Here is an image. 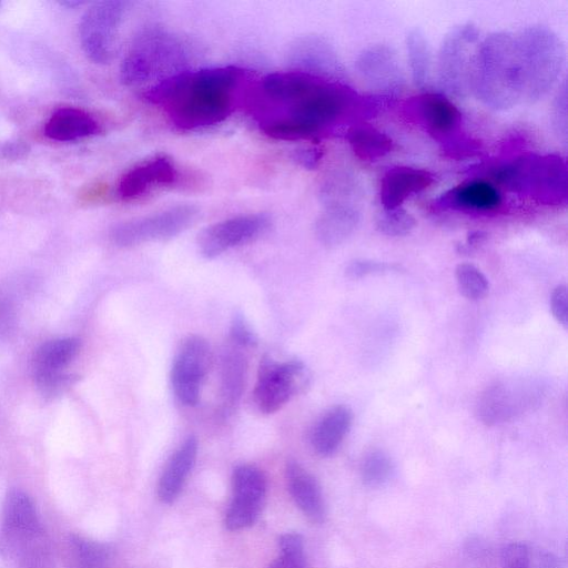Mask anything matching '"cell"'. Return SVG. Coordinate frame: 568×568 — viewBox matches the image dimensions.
<instances>
[{
    "label": "cell",
    "mask_w": 568,
    "mask_h": 568,
    "mask_svg": "<svg viewBox=\"0 0 568 568\" xmlns=\"http://www.w3.org/2000/svg\"><path fill=\"white\" fill-rule=\"evenodd\" d=\"M568 118H567V85L566 81L558 90L552 108V125L558 138L566 143L568 135Z\"/></svg>",
    "instance_id": "cell-38"
},
{
    "label": "cell",
    "mask_w": 568,
    "mask_h": 568,
    "mask_svg": "<svg viewBox=\"0 0 568 568\" xmlns=\"http://www.w3.org/2000/svg\"><path fill=\"white\" fill-rule=\"evenodd\" d=\"M361 78L378 95L394 98L404 85V73L395 50L383 43L365 48L356 59Z\"/></svg>",
    "instance_id": "cell-14"
},
{
    "label": "cell",
    "mask_w": 568,
    "mask_h": 568,
    "mask_svg": "<svg viewBox=\"0 0 568 568\" xmlns=\"http://www.w3.org/2000/svg\"><path fill=\"white\" fill-rule=\"evenodd\" d=\"M287 487L301 511L314 524H322L326 517V506L316 478L294 460L286 465Z\"/></svg>",
    "instance_id": "cell-20"
},
{
    "label": "cell",
    "mask_w": 568,
    "mask_h": 568,
    "mask_svg": "<svg viewBox=\"0 0 568 568\" xmlns=\"http://www.w3.org/2000/svg\"><path fill=\"white\" fill-rule=\"evenodd\" d=\"M233 498L226 510L225 526L241 530L256 520L266 490L263 473L253 465H240L232 475Z\"/></svg>",
    "instance_id": "cell-13"
},
{
    "label": "cell",
    "mask_w": 568,
    "mask_h": 568,
    "mask_svg": "<svg viewBox=\"0 0 568 568\" xmlns=\"http://www.w3.org/2000/svg\"><path fill=\"white\" fill-rule=\"evenodd\" d=\"M471 91L486 106L496 111L511 109L524 99L516 37L498 31L479 43Z\"/></svg>",
    "instance_id": "cell-3"
},
{
    "label": "cell",
    "mask_w": 568,
    "mask_h": 568,
    "mask_svg": "<svg viewBox=\"0 0 568 568\" xmlns=\"http://www.w3.org/2000/svg\"><path fill=\"white\" fill-rule=\"evenodd\" d=\"M293 160L306 170L316 169L323 158V152L317 146L301 148L294 151Z\"/></svg>",
    "instance_id": "cell-42"
},
{
    "label": "cell",
    "mask_w": 568,
    "mask_h": 568,
    "mask_svg": "<svg viewBox=\"0 0 568 568\" xmlns=\"http://www.w3.org/2000/svg\"><path fill=\"white\" fill-rule=\"evenodd\" d=\"M265 213L234 216L206 226L197 236V247L205 258H214L225 251L248 243L271 226Z\"/></svg>",
    "instance_id": "cell-12"
},
{
    "label": "cell",
    "mask_w": 568,
    "mask_h": 568,
    "mask_svg": "<svg viewBox=\"0 0 568 568\" xmlns=\"http://www.w3.org/2000/svg\"><path fill=\"white\" fill-rule=\"evenodd\" d=\"M230 337L233 344L240 347L254 346L257 343V337L247 324L245 317L236 313L233 316L230 327Z\"/></svg>",
    "instance_id": "cell-39"
},
{
    "label": "cell",
    "mask_w": 568,
    "mask_h": 568,
    "mask_svg": "<svg viewBox=\"0 0 568 568\" xmlns=\"http://www.w3.org/2000/svg\"><path fill=\"white\" fill-rule=\"evenodd\" d=\"M197 439L187 437L166 463L158 485V496L162 503H172L181 493L197 455Z\"/></svg>",
    "instance_id": "cell-23"
},
{
    "label": "cell",
    "mask_w": 568,
    "mask_h": 568,
    "mask_svg": "<svg viewBox=\"0 0 568 568\" xmlns=\"http://www.w3.org/2000/svg\"><path fill=\"white\" fill-rule=\"evenodd\" d=\"M485 237H486V233H484L481 231L469 233L468 239H467V244L469 247L475 246V245L479 244L480 242H483L485 240Z\"/></svg>",
    "instance_id": "cell-44"
},
{
    "label": "cell",
    "mask_w": 568,
    "mask_h": 568,
    "mask_svg": "<svg viewBox=\"0 0 568 568\" xmlns=\"http://www.w3.org/2000/svg\"><path fill=\"white\" fill-rule=\"evenodd\" d=\"M376 229L384 235L398 237L412 232L416 225L415 217L402 207L383 209L376 217Z\"/></svg>",
    "instance_id": "cell-35"
},
{
    "label": "cell",
    "mask_w": 568,
    "mask_h": 568,
    "mask_svg": "<svg viewBox=\"0 0 568 568\" xmlns=\"http://www.w3.org/2000/svg\"><path fill=\"white\" fill-rule=\"evenodd\" d=\"M210 359V345L202 336L190 335L181 343L171 368V384L184 405L197 404Z\"/></svg>",
    "instance_id": "cell-11"
},
{
    "label": "cell",
    "mask_w": 568,
    "mask_h": 568,
    "mask_svg": "<svg viewBox=\"0 0 568 568\" xmlns=\"http://www.w3.org/2000/svg\"><path fill=\"white\" fill-rule=\"evenodd\" d=\"M292 60L297 71L344 82L345 70L337 53L321 37L301 39L293 48Z\"/></svg>",
    "instance_id": "cell-17"
},
{
    "label": "cell",
    "mask_w": 568,
    "mask_h": 568,
    "mask_svg": "<svg viewBox=\"0 0 568 568\" xmlns=\"http://www.w3.org/2000/svg\"><path fill=\"white\" fill-rule=\"evenodd\" d=\"M179 178L174 163L158 155L128 170L119 180L116 194L122 201H133L155 187L172 185Z\"/></svg>",
    "instance_id": "cell-16"
},
{
    "label": "cell",
    "mask_w": 568,
    "mask_h": 568,
    "mask_svg": "<svg viewBox=\"0 0 568 568\" xmlns=\"http://www.w3.org/2000/svg\"><path fill=\"white\" fill-rule=\"evenodd\" d=\"M68 550L75 568H106L112 558L111 548L81 534H70Z\"/></svg>",
    "instance_id": "cell-29"
},
{
    "label": "cell",
    "mask_w": 568,
    "mask_h": 568,
    "mask_svg": "<svg viewBox=\"0 0 568 568\" xmlns=\"http://www.w3.org/2000/svg\"><path fill=\"white\" fill-rule=\"evenodd\" d=\"M29 148L21 141H10L3 145L2 152L8 159H19L27 154Z\"/></svg>",
    "instance_id": "cell-43"
},
{
    "label": "cell",
    "mask_w": 568,
    "mask_h": 568,
    "mask_svg": "<svg viewBox=\"0 0 568 568\" xmlns=\"http://www.w3.org/2000/svg\"><path fill=\"white\" fill-rule=\"evenodd\" d=\"M352 423L353 413L347 406L337 405L329 408L313 428V449L324 457L333 455L349 432Z\"/></svg>",
    "instance_id": "cell-25"
},
{
    "label": "cell",
    "mask_w": 568,
    "mask_h": 568,
    "mask_svg": "<svg viewBox=\"0 0 568 568\" xmlns=\"http://www.w3.org/2000/svg\"><path fill=\"white\" fill-rule=\"evenodd\" d=\"M130 2L103 0L92 3L79 24L84 54L94 63L105 64L114 54L118 32Z\"/></svg>",
    "instance_id": "cell-9"
},
{
    "label": "cell",
    "mask_w": 568,
    "mask_h": 568,
    "mask_svg": "<svg viewBox=\"0 0 568 568\" xmlns=\"http://www.w3.org/2000/svg\"><path fill=\"white\" fill-rule=\"evenodd\" d=\"M496 178L510 191L544 205H559L567 201V165L559 154L520 155L499 168Z\"/></svg>",
    "instance_id": "cell-5"
},
{
    "label": "cell",
    "mask_w": 568,
    "mask_h": 568,
    "mask_svg": "<svg viewBox=\"0 0 568 568\" xmlns=\"http://www.w3.org/2000/svg\"><path fill=\"white\" fill-rule=\"evenodd\" d=\"M34 382L39 393L45 398H54L72 386L78 376L61 372L34 373Z\"/></svg>",
    "instance_id": "cell-36"
},
{
    "label": "cell",
    "mask_w": 568,
    "mask_h": 568,
    "mask_svg": "<svg viewBox=\"0 0 568 568\" xmlns=\"http://www.w3.org/2000/svg\"><path fill=\"white\" fill-rule=\"evenodd\" d=\"M407 58L415 87H427L432 71V52L425 33L419 28L410 29L405 39Z\"/></svg>",
    "instance_id": "cell-30"
},
{
    "label": "cell",
    "mask_w": 568,
    "mask_h": 568,
    "mask_svg": "<svg viewBox=\"0 0 568 568\" xmlns=\"http://www.w3.org/2000/svg\"><path fill=\"white\" fill-rule=\"evenodd\" d=\"M82 3L83 2L79 1V0H65V1L60 2L61 6H64L68 8H74V7L81 6Z\"/></svg>",
    "instance_id": "cell-45"
},
{
    "label": "cell",
    "mask_w": 568,
    "mask_h": 568,
    "mask_svg": "<svg viewBox=\"0 0 568 568\" xmlns=\"http://www.w3.org/2000/svg\"><path fill=\"white\" fill-rule=\"evenodd\" d=\"M307 383L308 374L301 361L277 362L270 356H265L258 368L254 402L262 413L273 414L281 409Z\"/></svg>",
    "instance_id": "cell-10"
},
{
    "label": "cell",
    "mask_w": 568,
    "mask_h": 568,
    "mask_svg": "<svg viewBox=\"0 0 568 568\" xmlns=\"http://www.w3.org/2000/svg\"><path fill=\"white\" fill-rule=\"evenodd\" d=\"M395 465L390 456L381 449L367 453L359 465V476L363 484L369 488L386 485L394 475Z\"/></svg>",
    "instance_id": "cell-31"
},
{
    "label": "cell",
    "mask_w": 568,
    "mask_h": 568,
    "mask_svg": "<svg viewBox=\"0 0 568 568\" xmlns=\"http://www.w3.org/2000/svg\"><path fill=\"white\" fill-rule=\"evenodd\" d=\"M184 50L171 34L151 29L140 34L126 53L120 68V79L125 85L150 80L164 71L183 64Z\"/></svg>",
    "instance_id": "cell-6"
},
{
    "label": "cell",
    "mask_w": 568,
    "mask_h": 568,
    "mask_svg": "<svg viewBox=\"0 0 568 568\" xmlns=\"http://www.w3.org/2000/svg\"><path fill=\"white\" fill-rule=\"evenodd\" d=\"M17 323L16 305L12 298L0 291V338L8 337Z\"/></svg>",
    "instance_id": "cell-40"
},
{
    "label": "cell",
    "mask_w": 568,
    "mask_h": 568,
    "mask_svg": "<svg viewBox=\"0 0 568 568\" xmlns=\"http://www.w3.org/2000/svg\"><path fill=\"white\" fill-rule=\"evenodd\" d=\"M246 72L236 67L181 71L145 92L179 129L196 130L224 121L235 109Z\"/></svg>",
    "instance_id": "cell-2"
},
{
    "label": "cell",
    "mask_w": 568,
    "mask_h": 568,
    "mask_svg": "<svg viewBox=\"0 0 568 568\" xmlns=\"http://www.w3.org/2000/svg\"><path fill=\"white\" fill-rule=\"evenodd\" d=\"M524 99L537 102L557 83L566 61L560 37L546 26H530L516 37Z\"/></svg>",
    "instance_id": "cell-4"
},
{
    "label": "cell",
    "mask_w": 568,
    "mask_h": 568,
    "mask_svg": "<svg viewBox=\"0 0 568 568\" xmlns=\"http://www.w3.org/2000/svg\"><path fill=\"white\" fill-rule=\"evenodd\" d=\"M246 95L261 131L283 141L312 139L326 132L356 114L359 100L343 81L297 70L267 74Z\"/></svg>",
    "instance_id": "cell-1"
},
{
    "label": "cell",
    "mask_w": 568,
    "mask_h": 568,
    "mask_svg": "<svg viewBox=\"0 0 568 568\" xmlns=\"http://www.w3.org/2000/svg\"><path fill=\"white\" fill-rule=\"evenodd\" d=\"M409 115L435 140L449 144L456 138L462 114L456 105L440 93L414 97L407 104Z\"/></svg>",
    "instance_id": "cell-15"
},
{
    "label": "cell",
    "mask_w": 568,
    "mask_h": 568,
    "mask_svg": "<svg viewBox=\"0 0 568 568\" xmlns=\"http://www.w3.org/2000/svg\"><path fill=\"white\" fill-rule=\"evenodd\" d=\"M100 132L98 121L87 111L65 106L55 110L44 125V134L54 141H77Z\"/></svg>",
    "instance_id": "cell-24"
},
{
    "label": "cell",
    "mask_w": 568,
    "mask_h": 568,
    "mask_svg": "<svg viewBox=\"0 0 568 568\" xmlns=\"http://www.w3.org/2000/svg\"><path fill=\"white\" fill-rule=\"evenodd\" d=\"M479 43V30L470 22L455 27L444 37L437 57V77L447 94L464 98L471 91Z\"/></svg>",
    "instance_id": "cell-7"
},
{
    "label": "cell",
    "mask_w": 568,
    "mask_h": 568,
    "mask_svg": "<svg viewBox=\"0 0 568 568\" xmlns=\"http://www.w3.org/2000/svg\"><path fill=\"white\" fill-rule=\"evenodd\" d=\"M359 213L353 206L331 202L315 221L314 231L318 242L326 247L344 243L356 230Z\"/></svg>",
    "instance_id": "cell-22"
},
{
    "label": "cell",
    "mask_w": 568,
    "mask_h": 568,
    "mask_svg": "<svg viewBox=\"0 0 568 568\" xmlns=\"http://www.w3.org/2000/svg\"><path fill=\"white\" fill-rule=\"evenodd\" d=\"M550 310L554 318L564 327L568 325V293L567 286L555 287L550 296Z\"/></svg>",
    "instance_id": "cell-41"
},
{
    "label": "cell",
    "mask_w": 568,
    "mask_h": 568,
    "mask_svg": "<svg viewBox=\"0 0 568 568\" xmlns=\"http://www.w3.org/2000/svg\"><path fill=\"white\" fill-rule=\"evenodd\" d=\"M503 568H556L549 555L524 542H509L501 551Z\"/></svg>",
    "instance_id": "cell-32"
},
{
    "label": "cell",
    "mask_w": 568,
    "mask_h": 568,
    "mask_svg": "<svg viewBox=\"0 0 568 568\" xmlns=\"http://www.w3.org/2000/svg\"><path fill=\"white\" fill-rule=\"evenodd\" d=\"M281 555L268 568H307L304 541L301 535L287 532L278 540Z\"/></svg>",
    "instance_id": "cell-34"
},
{
    "label": "cell",
    "mask_w": 568,
    "mask_h": 568,
    "mask_svg": "<svg viewBox=\"0 0 568 568\" xmlns=\"http://www.w3.org/2000/svg\"><path fill=\"white\" fill-rule=\"evenodd\" d=\"M199 215L197 206L180 204L116 224L111 230L110 237L120 247L170 240L192 226Z\"/></svg>",
    "instance_id": "cell-8"
},
{
    "label": "cell",
    "mask_w": 568,
    "mask_h": 568,
    "mask_svg": "<svg viewBox=\"0 0 568 568\" xmlns=\"http://www.w3.org/2000/svg\"><path fill=\"white\" fill-rule=\"evenodd\" d=\"M346 138L353 152L364 161H376L393 149L392 139L368 123L352 125Z\"/></svg>",
    "instance_id": "cell-27"
},
{
    "label": "cell",
    "mask_w": 568,
    "mask_h": 568,
    "mask_svg": "<svg viewBox=\"0 0 568 568\" xmlns=\"http://www.w3.org/2000/svg\"><path fill=\"white\" fill-rule=\"evenodd\" d=\"M501 203L498 190L489 182L475 180L455 186L436 199L440 209L493 211Z\"/></svg>",
    "instance_id": "cell-21"
},
{
    "label": "cell",
    "mask_w": 568,
    "mask_h": 568,
    "mask_svg": "<svg viewBox=\"0 0 568 568\" xmlns=\"http://www.w3.org/2000/svg\"><path fill=\"white\" fill-rule=\"evenodd\" d=\"M2 528L16 540L34 537L41 530L33 499L22 489L13 488L6 494L2 505Z\"/></svg>",
    "instance_id": "cell-18"
},
{
    "label": "cell",
    "mask_w": 568,
    "mask_h": 568,
    "mask_svg": "<svg viewBox=\"0 0 568 568\" xmlns=\"http://www.w3.org/2000/svg\"><path fill=\"white\" fill-rule=\"evenodd\" d=\"M240 346H227L221 357V399L225 413L241 398L246 376V358Z\"/></svg>",
    "instance_id": "cell-26"
},
{
    "label": "cell",
    "mask_w": 568,
    "mask_h": 568,
    "mask_svg": "<svg viewBox=\"0 0 568 568\" xmlns=\"http://www.w3.org/2000/svg\"><path fill=\"white\" fill-rule=\"evenodd\" d=\"M81 343L77 337H65L43 343L33 358V374L61 372L78 355Z\"/></svg>",
    "instance_id": "cell-28"
},
{
    "label": "cell",
    "mask_w": 568,
    "mask_h": 568,
    "mask_svg": "<svg viewBox=\"0 0 568 568\" xmlns=\"http://www.w3.org/2000/svg\"><path fill=\"white\" fill-rule=\"evenodd\" d=\"M455 277L460 294L468 300L478 301L485 297L489 291L486 275L471 263L458 264Z\"/></svg>",
    "instance_id": "cell-33"
},
{
    "label": "cell",
    "mask_w": 568,
    "mask_h": 568,
    "mask_svg": "<svg viewBox=\"0 0 568 568\" xmlns=\"http://www.w3.org/2000/svg\"><path fill=\"white\" fill-rule=\"evenodd\" d=\"M398 270L399 266L394 263L357 258L348 263L345 273L349 278H362L372 274H383Z\"/></svg>",
    "instance_id": "cell-37"
},
{
    "label": "cell",
    "mask_w": 568,
    "mask_h": 568,
    "mask_svg": "<svg viewBox=\"0 0 568 568\" xmlns=\"http://www.w3.org/2000/svg\"><path fill=\"white\" fill-rule=\"evenodd\" d=\"M434 182V175L422 169L395 166L383 176L379 199L384 209L400 207L409 196L427 189Z\"/></svg>",
    "instance_id": "cell-19"
}]
</instances>
